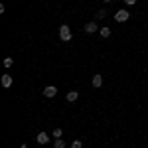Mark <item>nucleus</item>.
Here are the masks:
<instances>
[{
  "label": "nucleus",
  "instance_id": "obj_6",
  "mask_svg": "<svg viewBox=\"0 0 148 148\" xmlns=\"http://www.w3.org/2000/svg\"><path fill=\"white\" fill-rule=\"evenodd\" d=\"M91 85L95 87V89H99V87L103 85V75H99V73H95V75H93V79H91Z\"/></svg>",
  "mask_w": 148,
  "mask_h": 148
},
{
  "label": "nucleus",
  "instance_id": "obj_14",
  "mask_svg": "<svg viewBox=\"0 0 148 148\" xmlns=\"http://www.w3.org/2000/svg\"><path fill=\"white\" fill-rule=\"evenodd\" d=\"M71 148H83V142L81 140H73L71 142Z\"/></svg>",
  "mask_w": 148,
  "mask_h": 148
},
{
  "label": "nucleus",
  "instance_id": "obj_5",
  "mask_svg": "<svg viewBox=\"0 0 148 148\" xmlns=\"http://www.w3.org/2000/svg\"><path fill=\"white\" fill-rule=\"evenodd\" d=\"M0 83H2V87H6V89L12 87V75H10V73H4L2 79H0Z\"/></svg>",
  "mask_w": 148,
  "mask_h": 148
},
{
  "label": "nucleus",
  "instance_id": "obj_11",
  "mask_svg": "<svg viewBox=\"0 0 148 148\" xmlns=\"http://www.w3.org/2000/svg\"><path fill=\"white\" fill-rule=\"evenodd\" d=\"M61 136H63V130H61L59 126H57V128H53V138H61Z\"/></svg>",
  "mask_w": 148,
  "mask_h": 148
},
{
  "label": "nucleus",
  "instance_id": "obj_3",
  "mask_svg": "<svg viewBox=\"0 0 148 148\" xmlns=\"http://www.w3.org/2000/svg\"><path fill=\"white\" fill-rule=\"evenodd\" d=\"M83 30H85V34H95V32H99L101 28L97 26V22H89V24H85Z\"/></svg>",
  "mask_w": 148,
  "mask_h": 148
},
{
  "label": "nucleus",
  "instance_id": "obj_9",
  "mask_svg": "<svg viewBox=\"0 0 148 148\" xmlns=\"http://www.w3.org/2000/svg\"><path fill=\"white\" fill-rule=\"evenodd\" d=\"M99 34H101V38H109V36H111V28H109V26H105V28L99 30Z\"/></svg>",
  "mask_w": 148,
  "mask_h": 148
},
{
  "label": "nucleus",
  "instance_id": "obj_1",
  "mask_svg": "<svg viewBox=\"0 0 148 148\" xmlns=\"http://www.w3.org/2000/svg\"><path fill=\"white\" fill-rule=\"evenodd\" d=\"M59 40H61V42H69V40H71V28H69L67 24L59 26Z\"/></svg>",
  "mask_w": 148,
  "mask_h": 148
},
{
  "label": "nucleus",
  "instance_id": "obj_15",
  "mask_svg": "<svg viewBox=\"0 0 148 148\" xmlns=\"http://www.w3.org/2000/svg\"><path fill=\"white\" fill-rule=\"evenodd\" d=\"M125 2H126V4H128V6H134V4H136L138 0H125Z\"/></svg>",
  "mask_w": 148,
  "mask_h": 148
},
{
  "label": "nucleus",
  "instance_id": "obj_10",
  "mask_svg": "<svg viewBox=\"0 0 148 148\" xmlns=\"http://www.w3.org/2000/svg\"><path fill=\"white\" fill-rule=\"evenodd\" d=\"M53 148H65V140H63V138H56Z\"/></svg>",
  "mask_w": 148,
  "mask_h": 148
},
{
  "label": "nucleus",
  "instance_id": "obj_13",
  "mask_svg": "<svg viewBox=\"0 0 148 148\" xmlns=\"http://www.w3.org/2000/svg\"><path fill=\"white\" fill-rule=\"evenodd\" d=\"M105 16H107V10H105V8L97 10V18H99V20H101V18H105Z\"/></svg>",
  "mask_w": 148,
  "mask_h": 148
},
{
  "label": "nucleus",
  "instance_id": "obj_4",
  "mask_svg": "<svg viewBox=\"0 0 148 148\" xmlns=\"http://www.w3.org/2000/svg\"><path fill=\"white\" fill-rule=\"evenodd\" d=\"M56 95H57V89L53 85H47L46 89H44V97H47V99H51V97H56Z\"/></svg>",
  "mask_w": 148,
  "mask_h": 148
},
{
  "label": "nucleus",
  "instance_id": "obj_8",
  "mask_svg": "<svg viewBox=\"0 0 148 148\" xmlns=\"http://www.w3.org/2000/svg\"><path fill=\"white\" fill-rule=\"evenodd\" d=\"M65 99H67L69 103H75L77 99H79V91H69L67 95H65Z\"/></svg>",
  "mask_w": 148,
  "mask_h": 148
},
{
  "label": "nucleus",
  "instance_id": "obj_16",
  "mask_svg": "<svg viewBox=\"0 0 148 148\" xmlns=\"http://www.w3.org/2000/svg\"><path fill=\"white\" fill-rule=\"evenodd\" d=\"M103 2H111V0H103Z\"/></svg>",
  "mask_w": 148,
  "mask_h": 148
},
{
  "label": "nucleus",
  "instance_id": "obj_12",
  "mask_svg": "<svg viewBox=\"0 0 148 148\" xmlns=\"http://www.w3.org/2000/svg\"><path fill=\"white\" fill-rule=\"evenodd\" d=\"M12 63H14V59H12V57H6V59H4V67H6V69L12 67Z\"/></svg>",
  "mask_w": 148,
  "mask_h": 148
},
{
  "label": "nucleus",
  "instance_id": "obj_7",
  "mask_svg": "<svg viewBox=\"0 0 148 148\" xmlns=\"http://www.w3.org/2000/svg\"><path fill=\"white\" fill-rule=\"evenodd\" d=\"M36 140H38V144H47V142H49V136H47L46 132L42 130V132H38V136H36Z\"/></svg>",
  "mask_w": 148,
  "mask_h": 148
},
{
  "label": "nucleus",
  "instance_id": "obj_2",
  "mask_svg": "<svg viewBox=\"0 0 148 148\" xmlns=\"http://www.w3.org/2000/svg\"><path fill=\"white\" fill-rule=\"evenodd\" d=\"M130 18V12L128 10H119V12H114V20L119 24H123V22H126Z\"/></svg>",
  "mask_w": 148,
  "mask_h": 148
}]
</instances>
